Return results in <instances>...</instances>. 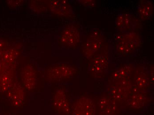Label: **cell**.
I'll return each mask as SVG.
<instances>
[{"label": "cell", "instance_id": "1", "mask_svg": "<svg viewBox=\"0 0 154 115\" xmlns=\"http://www.w3.org/2000/svg\"><path fill=\"white\" fill-rule=\"evenodd\" d=\"M75 72L74 66L67 63H62L49 68L47 77L50 81H59L71 77Z\"/></svg>", "mask_w": 154, "mask_h": 115}, {"label": "cell", "instance_id": "2", "mask_svg": "<svg viewBox=\"0 0 154 115\" xmlns=\"http://www.w3.org/2000/svg\"><path fill=\"white\" fill-rule=\"evenodd\" d=\"M150 76L142 67L136 69L131 92H146L150 86Z\"/></svg>", "mask_w": 154, "mask_h": 115}, {"label": "cell", "instance_id": "3", "mask_svg": "<svg viewBox=\"0 0 154 115\" xmlns=\"http://www.w3.org/2000/svg\"><path fill=\"white\" fill-rule=\"evenodd\" d=\"M71 113L72 115H95L94 104L89 98H80L74 103Z\"/></svg>", "mask_w": 154, "mask_h": 115}, {"label": "cell", "instance_id": "4", "mask_svg": "<svg viewBox=\"0 0 154 115\" xmlns=\"http://www.w3.org/2000/svg\"><path fill=\"white\" fill-rule=\"evenodd\" d=\"M79 41V31L72 25H69L64 30L60 38L61 44L68 47H75Z\"/></svg>", "mask_w": 154, "mask_h": 115}, {"label": "cell", "instance_id": "5", "mask_svg": "<svg viewBox=\"0 0 154 115\" xmlns=\"http://www.w3.org/2000/svg\"><path fill=\"white\" fill-rule=\"evenodd\" d=\"M118 46V51L121 54L128 55L134 51L139 45L138 36L135 33L126 35L125 36H121Z\"/></svg>", "mask_w": 154, "mask_h": 115}, {"label": "cell", "instance_id": "6", "mask_svg": "<svg viewBox=\"0 0 154 115\" xmlns=\"http://www.w3.org/2000/svg\"><path fill=\"white\" fill-rule=\"evenodd\" d=\"M102 38L100 34L94 32L83 45L82 51L86 58L92 57L102 45Z\"/></svg>", "mask_w": 154, "mask_h": 115}, {"label": "cell", "instance_id": "7", "mask_svg": "<svg viewBox=\"0 0 154 115\" xmlns=\"http://www.w3.org/2000/svg\"><path fill=\"white\" fill-rule=\"evenodd\" d=\"M53 105L55 109L60 113L68 114L71 112L70 105L66 93L62 89H58L54 93Z\"/></svg>", "mask_w": 154, "mask_h": 115}, {"label": "cell", "instance_id": "8", "mask_svg": "<svg viewBox=\"0 0 154 115\" xmlns=\"http://www.w3.org/2000/svg\"><path fill=\"white\" fill-rule=\"evenodd\" d=\"M22 85L24 88L29 90L34 89L37 83L36 71L31 65L25 66L21 74Z\"/></svg>", "mask_w": 154, "mask_h": 115}, {"label": "cell", "instance_id": "9", "mask_svg": "<svg viewBox=\"0 0 154 115\" xmlns=\"http://www.w3.org/2000/svg\"><path fill=\"white\" fill-rule=\"evenodd\" d=\"M8 97L11 104L15 107L22 105L24 101V87L19 83H14L8 90Z\"/></svg>", "mask_w": 154, "mask_h": 115}, {"label": "cell", "instance_id": "10", "mask_svg": "<svg viewBox=\"0 0 154 115\" xmlns=\"http://www.w3.org/2000/svg\"><path fill=\"white\" fill-rule=\"evenodd\" d=\"M100 115H118L116 101L110 95L103 96L100 100Z\"/></svg>", "mask_w": 154, "mask_h": 115}, {"label": "cell", "instance_id": "11", "mask_svg": "<svg viewBox=\"0 0 154 115\" xmlns=\"http://www.w3.org/2000/svg\"><path fill=\"white\" fill-rule=\"evenodd\" d=\"M146 92H131L126 101L127 104L133 108H141L149 101Z\"/></svg>", "mask_w": 154, "mask_h": 115}, {"label": "cell", "instance_id": "12", "mask_svg": "<svg viewBox=\"0 0 154 115\" xmlns=\"http://www.w3.org/2000/svg\"><path fill=\"white\" fill-rule=\"evenodd\" d=\"M50 8L52 14L61 16H67L72 13V8L66 1H52Z\"/></svg>", "mask_w": 154, "mask_h": 115}, {"label": "cell", "instance_id": "13", "mask_svg": "<svg viewBox=\"0 0 154 115\" xmlns=\"http://www.w3.org/2000/svg\"><path fill=\"white\" fill-rule=\"evenodd\" d=\"M107 66V59L103 55H96L93 58L91 66V71L96 76L104 72Z\"/></svg>", "mask_w": 154, "mask_h": 115}, {"label": "cell", "instance_id": "14", "mask_svg": "<svg viewBox=\"0 0 154 115\" xmlns=\"http://www.w3.org/2000/svg\"><path fill=\"white\" fill-rule=\"evenodd\" d=\"M153 5L150 1H142L138 5L137 13L140 18L143 20L148 19L152 14Z\"/></svg>", "mask_w": 154, "mask_h": 115}, {"label": "cell", "instance_id": "15", "mask_svg": "<svg viewBox=\"0 0 154 115\" xmlns=\"http://www.w3.org/2000/svg\"><path fill=\"white\" fill-rule=\"evenodd\" d=\"M13 77L9 72L0 74V90L7 91L12 86Z\"/></svg>", "mask_w": 154, "mask_h": 115}, {"label": "cell", "instance_id": "16", "mask_svg": "<svg viewBox=\"0 0 154 115\" xmlns=\"http://www.w3.org/2000/svg\"><path fill=\"white\" fill-rule=\"evenodd\" d=\"M115 25L118 29H123L124 25V16L123 14H120L116 17Z\"/></svg>", "mask_w": 154, "mask_h": 115}, {"label": "cell", "instance_id": "17", "mask_svg": "<svg viewBox=\"0 0 154 115\" xmlns=\"http://www.w3.org/2000/svg\"><path fill=\"white\" fill-rule=\"evenodd\" d=\"M124 16V25L123 29H128L130 27V18L128 14H125Z\"/></svg>", "mask_w": 154, "mask_h": 115}, {"label": "cell", "instance_id": "18", "mask_svg": "<svg viewBox=\"0 0 154 115\" xmlns=\"http://www.w3.org/2000/svg\"><path fill=\"white\" fill-rule=\"evenodd\" d=\"M82 2V3H86L87 4L85 5V6H92L94 7V1H84Z\"/></svg>", "mask_w": 154, "mask_h": 115}]
</instances>
